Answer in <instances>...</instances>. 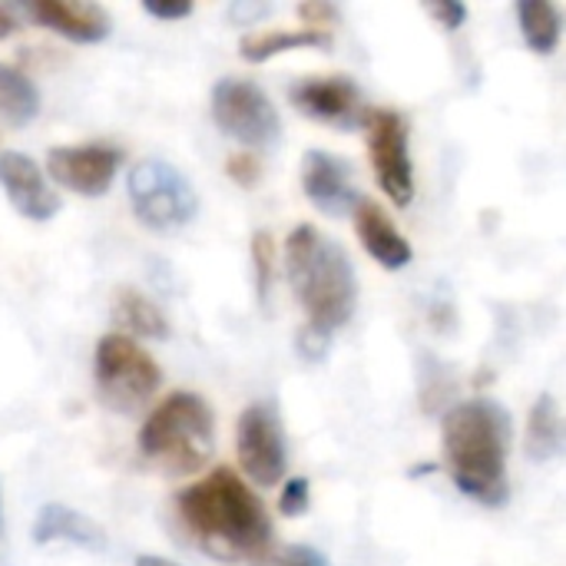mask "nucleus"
<instances>
[{"mask_svg": "<svg viewBox=\"0 0 566 566\" xmlns=\"http://www.w3.org/2000/svg\"><path fill=\"white\" fill-rule=\"evenodd\" d=\"M176 507L189 534L216 560H265L272 551L269 511L232 468H216L179 491Z\"/></svg>", "mask_w": 566, "mask_h": 566, "instance_id": "f257e3e1", "label": "nucleus"}, {"mask_svg": "<svg viewBox=\"0 0 566 566\" xmlns=\"http://www.w3.org/2000/svg\"><path fill=\"white\" fill-rule=\"evenodd\" d=\"M441 444L448 474L461 494L484 507H501L511 497V415L497 401L474 398L454 405L441 421Z\"/></svg>", "mask_w": 566, "mask_h": 566, "instance_id": "f03ea898", "label": "nucleus"}, {"mask_svg": "<svg viewBox=\"0 0 566 566\" xmlns=\"http://www.w3.org/2000/svg\"><path fill=\"white\" fill-rule=\"evenodd\" d=\"M285 272L295 298L308 312V328L332 335L352 318L358 298L355 265L335 239L308 222L295 226L285 242Z\"/></svg>", "mask_w": 566, "mask_h": 566, "instance_id": "7ed1b4c3", "label": "nucleus"}, {"mask_svg": "<svg viewBox=\"0 0 566 566\" xmlns=\"http://www.w3.org/2000/svg\"><path fill=\"white\" fill-rule=\"evenodd\" d=\"M136 444L163 474H199L216 451V418L209 401L192 391H172L149 411Z\"/></svg>", "mask_w": 566, "mask_h": 566, "instance_id": "20e7f679", "label": "nucleus"}, {"mask_svg": "<svg viewBox=\"0 0 566 566\" xmlns=\"http://www.w3.org/2000/svg\"><path fill=\"white\" fill-rule=\"evenodd\" d=\"M96 395L109 411L133 415L139 411L163 385V371L146 348L126 335H103L93 358Z\"/></svg>", "mask_w": 566, "mask_h": 566, "instance_id": "39448f33", "label": "nucleus"}, {"mask_svg": "<svg viewBox=\"0 0 566 566\" xmlns=\"http://www.w3.org/2000/svg\"><path fill=\"white\" fill-rule=\"evenodd\" d=\"M126 192L136 219L156 232L182 229L199 209L192 182L166 159H139L126 176Z\"/></svg>", "mask_w": 566, "mask_h": 566, "instance_id": "423d86ee", "label": "nucleus"}, {"mask_svg": "<svg viewBox=\"0 0 566 566\" xmlns=\"http://www.w3.org/2000/svg\"><path fill=\"white\" fill-rule=\"evenodd\" d=\"M212 119L226 136L252 149H269L282 136V119L269 93L239 76H226L212 86Z\"/></svg>", "mask_w": 566, "mask_h": 566, "instance_id": "0eeeda50", "label": "nucleus"}, {"mask_svg": "<svg viewBox=\"0 0 566 566\" xmlns=\"http://www.w3.org/2000/svg\"><path fill=\"white\" fill-rule=\"evenodd\" d=\"M235 451L245 478L259 488H275L289 468V441L272 401H255L239 415Z\"/></svg>", "mask_w": 566, "mask_h": 566, "instance_id": "6e6552de", "label": "nucleus"}, {"mask_svg": "<svg viewBox=\"0 0 566 566\" xmlns=\"http://www.w3.org/2000/svg\"><path fill=\"white\" fill-rule=\"evenodd\" d=\"M361 123L368 133V156L381 192L398 209H408L415 199V166H411L405 116L395 109H365Z\"/></svg>", "mask_w": 566, "mask_h": 566, "instance_id": "1a4fd4ad", "label": "nucleus"}, {"mask_svg": "<svg viewBox=\"0 0 566 566\" xmlns=\"http://www.w3.org/2000/svg\"><path fill=\"white\" fill-rule=\"evenodd\" d=\"M123 153L106 143H83V146H53L46 153V172L56 186L96 199L113 186Z\"/></svg>", "mask_w": 566, "mask_h": 566, "instance_id": "9d476101", "label": "nucleus"}, {"mask_svg": "<svg viewBox=\"0 0 566 566\" xmlns=\"http://www.w3.org/2000/svg\"><path fill=\"white\" fill-rule=\"evenodd\" d=\"M289 99L312 119L328 126H355L365 119L361 90L352 76H305L289 86Z\"/></svg>", "mask_w": 566, "mask_h": 566, "instance_id": "9b49d317", "label": "nucleus"}, {"mask_svg": "<svg viewBox=\"0 0 566 566\" xmlns=\"http://www.w3.org/2000/svg\"><path fill=\"white\" fill-rule=\"evenodd\" d=\"M302 189H305L308 202L315 209H322L325 216H345V212H352L358 206L352 163L335 156V153H325V149L305 153Z\"/></svg>", "mask_w": 566, "mask_h": 566, "instance_id": "f8f14e48", "label": "nucleus"}, {"mask_svg": "<svg viewBox=\"0 0 566 566\" xmlns=\"http://www.w3.org/2000/svg\"><path fill=\"white\" fill-rule=\"evenodd\" d=\"M0 186L10 206L30 222H46L60 212V196L53 192L43 169L27 153L17 149L0 153Z\"/></svg>", "mask_w": 566, "mask_h": 566, "instance_id": "ddd939ff", "label": "nucleus"}, {"mask_svg": "<svg viewBox=\"0 0 566 566\" xmlns=\"http://www.w3.org/2000/svg\"><path fill=\"white\" fill-rule=\"evenodd\" d=\"M20 10L40 27L73 40V43H99L109 36V13L99 3L86 0H27Z\"/></svg>", "mask_w": 566, "mask_h": 566, "instance_id": "4468645a", "label": "nucleus"}, {"mask_svg": "<svg viewBox=\"0 0 566 566\" xmlns=\"http://www.w3.org/2000/svg\"><path fill=\"white\" fill-rule=\"evenodd\" d=\"M352 212H355V232H358L365 252L378 265H385L388 272H398V269L411 265V259H415L411 242L401 235L395 219L375 199H358V206Z\"/></svg>", "mask_w": 566, "mask_h": 566, "instance_id": "2eb2a0df", "label": "nucleus"}, {"mask_svg": "<svg viewBox=\"0 0 566 566\" xmlns=\"http://www.w3.org/2000/svg\"><path fill=\"white\" fill-rule=\"evenodd\" d=\"M73 544L90 554L106 551V531L66 504H43L33 521V544Z\"/></svg>", "mask_w": 566, "mask_h": 566, "instance_id": "dca6fc26", "label": "nucleus"}, {"mask_svg": "<svg viewBox=\"0 0 566 566\" xmlns=\"http://www.w3.org/2000/svg\"><path fill=\"white\" fill-rule=\"evenodd\" d=\"M113 318L129 335H136V338H149V342L169 338V318L163 315V308L153 298H146L136 289H116V295H113Z\"/></svg>", "mask_w": 566, "mask_h": 566, "instance_id": "f3484780", "label": "nucleus"}, {"mask_svg": "<svg viewBox=\"0 0 566 566\" xmlns=\"http://www.w3.org/2000/svg\"><path fill=\"white\" fill-rule=\"evenodd\" d=\"M524 448H527V458L537 464H547L564 451V418H560V405L554 395H541L534 401L531 418H527Z\"/></svg>", "mask_w": 566, "mask_h": 566, "instance_id": "a211bd4d", "label": "nucleus"}, {"mask_svg": "<svg viewBox=\"0 0 566 566\" xmlns=\"http://www.w3.org/2000/svg\"><path fill=\"white\" fill-rule=\"evenodd\" d=\"M332 36L322 33V30H259V33H245L239 40V53L249 60V63H265L285 50H298V46H328Z\"/></svg>", "mask_w": 566, "mask_h": 566, "instance_id": "6ab92c4d", "label": "nucleus"}, {"mask_svg": "<svg viewBox=\"0 0 566 566\" xmlns=\"http://www.w3.org/2000/svg\"><path fill=\"white\" fill-rule=\"evenodd\" d=\"M40 113V93L27 73H20L10 63H0V123L7 126H27Z\"/></svg>", "mask_w": 566, "mask_h": 566, "instance_id": "aec40b11", "label": "nucleus"}, {"mask_svg": "<svg viewBox=\"0 0 566 566\" xmlns=\"http://www.w3.org/2000/svg\"><path fill=\"white\" fill-rule=\"evenodd\" d=\"M517 20H521L524 43L534 53L551 56L557 50L560 33H564V17L551 0H521L517 3Z\"/></svg>", "mask_w": 566, "mask_h": 566, "instance_id": "412c9836", "label": "nucleus"}, {"mask_svg": "<svg viewBox=\"0 0 566 566\" xmlns=\"http://www.w3.org/2000/svg\"><path fill=\"white\" fill-rule=\"evenodd\" d=\"M252 265H255V292H259V302L265 305L272 295V282H275V239L265 229L252 235Z\"/></svg>", "mask_w": 566, "mask_h": 566, "instance_id": "4be33fe9", "label": "nucleus"}, {"mask_svg": "<svg viewBox=\"0 0 566 566\" xmlns=\"http://www.w3.org/2000/svg\"><path fill=\"white\" fill-rule=\"evenodd\" d=\"M262 566H328V560L315 547L289 544V547H279V551H269Z\"/></svg>", "mask_w": 566, "mask_h": 566, "instance_id": "5701e85b", "label": "nucleus"}, {"mask_svg": "<svg viewBox=\"0 0 566 566\" xmlns=\"http://www.w3.org/2000/svg\"><path fill=\"white\" fill-rule=\"evenodd\" d=\"M308 497H312L308 478H292L279 494V514L282 517H302L308 511Z\"/></svg>", "mask_w": 566, "mask_h": 566, "instance_id": "b1692460", "label": "nucleus"}, {"mask_svg": "<svg viewBox=\"0 0 566 566\" xmlns=\"http://www.w3.org/2000/svg\"><path fill=\"white\" fill-rule=\"evenodd\" d=\"M226 176H229L232 182H239L242 189H252V186H259V179H262V159L252 156V153H235V156H229V163H226Z\"/></svg>", "mask_w": 566, "mask_h": 566, "instance_id": "393cba45", "label": "nucleus"}, {"mask_svg": "<svg viewBox=\"0 0 566 566\" xmlns=\"http://www.w3.org/2000/svg\"><path fill=\"white\" fill-rule=\"evenodd\" d=\"M424 10H428L448 33H454V30L468 20V7L458 3V0H438V3H428Z\"/></svg>", "mask_w": 566, "mask_h": 566, "instance_id": "a878e982", "label": "nucleus"}, {"mask_svg": "<svg viewBox=\"0 0 566 566\" xmlns=\"http://www.w3.org/2000/svg\"><path fill=\"white\" fill-rule=\"evenodd\" d=\"M298 17L308 23V30H322V33H328L325 27L328 23H338V7L335 3H302L298 7Z\"/></svg>", "mask_w": 566, "mask_h": 566, "instance_id": "bb28decb", "label": "nucleus"}, {"mask_svg": "<svg viewBox=\"0 0 566 566\" xmlns=\"http://www.w3.org/2000/svg\"><path fill=\"white\" fill-rule=\"evenodd\" d=\"M328 338H332V335H322V332H315V328L305 325V328L298 332V355L308 358V361H322L325 352H328Z\"/></svg>", "mask_w": 566, "mask_h": 566, "instance_id": "cd10ccee", "label": "nucleus"}, {"mask_svg": "<svg viewBox=\"0 0 566 566\" xmlns=\"http://www.w3.org/2000/svg\"><path fill=\"white\" fill-rule=\"evenodd\" d=\"M143 10L156 20H182L192 13V3H156V0H146Z\"/></svg>", "mask_w": 566, "mask_h": 566, "instance_id": "c85d7f7f", "label": "nucleus"}, {"mask_svg": "<svg viewBox=\"0 0 566 566\" xmlns=\"http://www.w3.org/2000/svg\"><path fill=\"white\" fill-rule=\"evenodd\" d=\"M20 30V20H17V10L0 3V40H10L13 33Z\"/></svg>", "mask_w": 566, "mask_h": 566, "instance_id": "c756f323", "label": "nucleus"}, {"mask_svg": "<svg viewBox=\"0 0 566 566\" xmlns=\"http://www.w3.org/2000/svg\"><path fill=\"white\" fill-rule=\"evenodd\" d=\"M133 566H179V564H172V560H163V557H156V554H139Z\"/></svg>", "mask_w": 566, "mask_h": 566, "instance_id": "7c9ffc66", "label": "nucleus"}]
</instances>
